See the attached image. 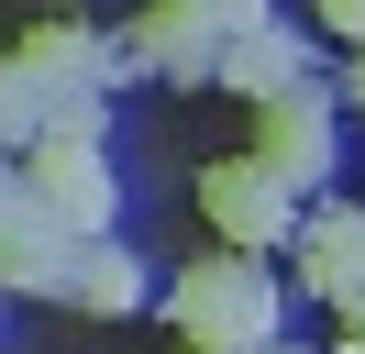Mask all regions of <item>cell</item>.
Segmentation results:
<instances>
[{"label": "cell", "instance_id": "obj_1", "mask_svg": "<svg viewBox=\"0 0 365 354\" xmlns=\"http://www.w3.org/2000/svg\"><path fill=\"white\" fill-rule=\"evenodd\" d=\"M166 310H178V332H188V354H266L277 343V321H288V299H277V277L255 255H210V266H188L178 288H166Z\"/></svg>", "mask_w": 365, "mask_h": 354}, {"label": "cell", "instance_id": "obj_2", "mask_svg": "<svg viewBox=\"0 0 365 354\" xmlns=\"http://www.w3.org/2000/svg\"><path fill=\"white\" fill-rule=\"evenodd\" d=\"M200 221L232 243V255H266V243L310 233V221H299V188L266 166V155H222V166H200Z\"/></svg>", "mask_w": 365, "mask_h": 354}, {"label": "cell", "instance_id": "obj_3", "mask_svg": "<svg viewBox=\"0 0 365 354\" xmlns=\"http://www.w3.org/2000/svg\"><path fill=\"white\" fill-rule=\"evenodd\" d=\"M133 56L166 66L178 88H222L232 22H222V0H144V11H133Z\"/></svg>", "mask_w": 365, "mask_h": 354}, {"label": "cell", "instance_id": "obj_4", "mask_svg": "<svg viewBox=\"0 0 365 354\" xmlns=\"http://www.w3.org/2000/svg\"><path fill=\"white\" fill-rule=\"evenodd\" d=\"M23 188L45 199V211L67 221L78 243H89V233H111V155H100V144H78V133L23 144Z\"/></svg>", "mask_w": 365, "mask_h": 354}, {"label": "cell", "instance_id": "obj_5", "mask_svg": "<svg viewBox=\"0 0 365 354\" xmlns=\"http://www.w3.org/2000/svg\"><path fill=\"white\" fill-rule=\"evenodd\" d=\"M255 155H266L288 188H321V177H332V100H321V88L266 100V111H255Z\"/></svg>", "mask_w": 365, "mask_h": 354}, {"label": "cell", "instance_id": "obj_6", "mask_svg": "<svg viewBox=\"0 0 365 354\" xmlns=\"http://www.w3.org/2000/svg\"><path fill=\"white\" fill-rule=\"evenodd\" d=\"M67 255H78V233L11 177V211H0V277H11V288H67Z\"/></svg>", "mask_w": 365, "mask_h": 354}, {"label": "cell", "instance_id": "obj_7", "mask_svg": "<svg viewBox=\"0 0 365 354\" xmlns=\"http://www.w3.org/2000/svg\"><path fill=\"white\" fill-rule=\"evenodd\" d=\"M56 299H78V310H111V321H122V310L144 299V266L122 255L111 233H89V243L67 255V288H56Z\"/></svg>", "mask_w": 365, "mask_h": 354}, {"label": "cell", "instance_id": "obj_8", "mask_svg": "<svg viewBox=\"0 0 365 354\" xmlns=\"http://www.w3.org/2000/svg\"><path fill=\"white\" fill-rule=\"evenodd\" d=\"M222 88H232V100H255V111L288 100V88H299V34H277V22H266V34H232Z\"/></svg>", "mask_w": 365, "mask_h": 354}, {"label": "cell", "instance_id": "obj_9", "mask_svg": "<svg viewBox=\"0 0 365 354\" xmlns=\"http://www.w3.org/2000/svg\"><path fill=\"white\" fill-rule=\"evenodd\" d=\"M310 11H321V34H343V44L365 56V0H310Z\"/></svg>", "mask_w": 365, "mask_h": 354}, {"label": "cell", "instance_id": "obj_10", "mask_svg": "<svg viewBox=\"0 0 365 354\" xmlns=\"http://www.w3.org/2000/svg\"><path fill=\"white\" fill-rule=\"evenodd\" d=\"M343 100H354V111H365V56H354V66H343Z\"/></svg>", "mask_w": 365, "mask_h": 354}, {"label": "cell", "instance_id": "obj_11", "mask_svg": "<svg viewBox=\"0 0 365 354\" xmlns=\"http://www.w3.org/2000/svg\"><path fill=\"white\" fill-rule=\"evenodd\" d=\"M343 354H365V321H354V332H343Z\"/></svg>", "mask_w": 365, "mask_h": 354}, {"label": "cell", "instance_id": "obj_12", "mask_svg": "<svg viewBox=\"0 0 365 354\" xmlns=\"http://www.w3.org/2000/svg\"><path fill=\"white\" fill-rule=\"evenodd\" d=\"M56 11H67V0H56Z\"/></svg>", "mask_w": 365, "mask_h": 354}, {"label": "cell", "instance_id": "obj_13", "mask_svg": "<svg viewBox=\"0 0 365 354\" xmlns=\"http://www.w3.org/2000/svg\"><path fill=\"white\" fill-rule=\"evenodd\" d=\"M266 354H277V343H266Z\"/></svg>", "mask_w": 365, "mask_h": 354}]
</instances>
